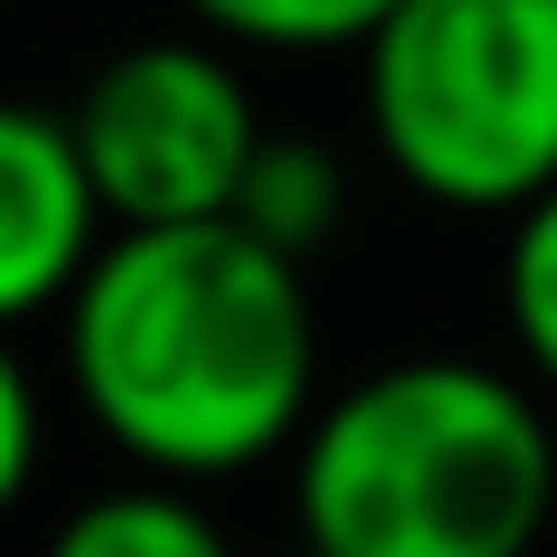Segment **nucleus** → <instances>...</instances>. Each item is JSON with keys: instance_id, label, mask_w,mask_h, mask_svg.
Here are the masks:
<instances>
[{"instance_id": "f257e3e1", "label": "nucleus", "mask_w": 557, "mask_h": 557, "mask_svg": "<svg viewBox=\"0 0 557 557\" xmlns=\"http://www.w3.org/2000/svg\"><path fill=\"white\" fill-rule=\"evenodd\" d=\"M59 352L88 431L176 490L294 460L323 411L313 284L235 215L108 235L59 304Z\"/></svg>"}, {"instance_id": "f03ea898", "label": "nucleus", "mask_w": 557, "mask_h": 557, "mask_svg": "<svg viewBox=\"0 0 557 557\" xmlns=\"http://www.w3.org/2000/svg\"><path fill=\"white\" fill-rule=\"evenodd\" d=\"M548 519V392L470 352L382 362L294 441V529L323 557H539Z\"/></svg>"}, {"instance_id": "7ed1b4c3", "label": "nucleus", "mask_w": 557, "mask_h": 557, "mask_svg": "<svg viewBox=\"0 0 557 557\" xmlns=\"http://www.w3.org/2000/svg\"><path fill=\"white\" fill-rule=\"evenodd\" d=\"M382 166L450 215L557 196V0H401L362 39Z\"/></svg>"}, {"instance_id": "20e7f679", "label": "nucleus", "mask_w": 557, "mask_h": 557, "mask_svg": "<svg viewBox=\"0 0 557 557\" xmlns=\"http://www.w3.org/2000/svg\"><path fill=\"white\" fill-rule=\"evenodd\" d=\"M69 137L108 206V235H127V225L235 215L274 127L255 117V88L225 59V39L166 29V39H127L88 69V88L69 98Z\"/></svg>"}, {"instance_id": "39448f33", "label": "nucleus", "mask_w": 557, "mask_h": 557, "mask_svg": "<svg viewBox=\"0 0 557 557\" xmlns=\"http://www.w3.org/2000/svg\"><path fill=\"white\" fill-rule=\"evenodd\" d=\"M108 245V206L78 166L69 108L0 98V333L59 313Z\"/></svg>"}, {"instance_id": "423d86ee", "label": "nucleus", "mask_w": 557, "mask_h": 557, "mask_svg": "<svg viewBox=\"0 0 557 557\" xmlns=\"http://www.w3.org/2000/svg\"><path fill=\"white\" fill-rule=\"evenodd\" d=\"M39 557H235V539L215 529V509L176 480H127L78 499Z\"/></svg>"}, {"instance_id": "0eeeda50", "label": "nucleus", "mask_w": 557, "mask_h": 557, "mask_svg": "<svg viewBox=\"0 0 557 557\" xmlns=\"http://www.w3.org/2000/svg\"><path fill=\"white\" fill-rule=\"evenodd\" d=\"M343 206H352V186H343V157L323 147V137H264V157H255V176H245V196H235V225L245 235H264L274 255H294V264H313L333 235H343Z\"/></svg>"}, {"instance_id": "6e6552de", "label": "nucleus", "mask_w": 557, "mask_h": 557, "mask_svg": "<svg viewBox=\"0 0 557 557\" xmlns=\"http://www.w3.org/2000/svg\"><path fill=\"white\" fill-rule=\"evenodd\" d=\"M225 49H362L401 0H176Z\"/></svg>"}, {"instance_id": "1a4fd4ad", "label": "nucleus", "mask_w": 557, "mask_h": 557, "mask_svg": "<svg viewBox=\"0 0 557 557\" xmlns=\"http://www.w3.org/2000/svg\"><path fill=\"white\" fill-rule=\"evenodd\" d=\"M499 323H509L519 372L557 401V196H539L529 215H509V245H499Z\"/></svg>"}, {"instance_id": "9d476101", "label": "nucleus", "mask_w": 557, "mask_h": 557, "mask_svg": "<svg viewBox=\"0 0 557 557\" xmlns=\"http://www.w3.org/2000/svg\"><path fill=\"white\" fill-rule=\"evenodd\" d=\"M29 480H39V392H29V362L0 333V519L29 499Z\"/></svg>"}, {"instance_id": "9b49d317", "label": "nucleus", "mask_w": 557, "mask_h": 557, "mask_svg": "<svg viewBox=\"0 0 557 557\" xmlns=\"http://www.w3.org/2000/svg\"><path fill=\"white\" fill-rule=\"evenodd\" d=\"M284 557H323V548H304V539H294V548H284Z\"/></svg>"}]
</instances>
